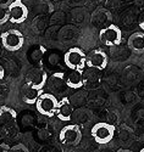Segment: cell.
<instances>
[{
	"label": "cell",
	"instance_id": "cell-25",
	"mask_svg": "<svg viewBox=\"0 0 144 152\" xmlns=\"http://www.w3.org/2000/svg\"><path fill=\"white\" fill-rule=\"evenodd\" d=\"M139 152H144V147H143V148H142V150H140Z\"/></svg>",
	"mask_w": 144,
	"mask_h": 152
},
{
	"label": "cell",
	"instance_id": "cell-24",
	"mask_svg": "<svg viewBox=\"0 0 144 152\" xmlns=\"http://www.w3.org/2000/svg\"><path fill=\"white\" fill-rule=\"evenodd\" d=\"M117 152H133L132 150H129V148H120Z\"/></svg>",
	"mask_w": 144,
	"mask_h": 152
},
{
	"label": "cell",
	"instance_id": "cell-10",
	"mask_svg": "<svg viewBox=\"0 0 144 152\" xmlns=\"http://www.w3.org/2000/svg\"><path fill=\"white\" fill-rule=\"evenodd\" d=\"M108 62H109V57L106 53L101 49H95L87 55L86 66H88L90 69L103 71L104 68H106Z\"/></svg>",
	"mask_w": 144,
	"mask_h": 152
},
{
	"label": "cell",
	"instance_id": "cell-12",
	"mask_svg": "<svg viewBox=\"0 0 144 152\" xmlns=\"http://www.w3.org/2000/svg\"><path fill=\"white\" fill-rule=\"evenodd\" d=\"M75 111V106L72 105L70 97H62L59 101L58 110H56V117L62 122H70L72 118V113Z\"/></svg>",
	"mask_w": 144,
	"mask_h": 152
},
{
	"label": "cell",
	"instance_id": "cell-19",
	"mask_svg": "<svg viewBox=\"0 0 144 152\" xmlns=\"http://www.w3.org/2000/svg\"><path fill=\"white\" fill-rule=\"evenodd\" d=\"M9 152H30V151H28V148L26 147L23 144H17L15 146L10 147Z\"/></svg>",
	"mask_w": 144,
	"mask_h": 152
},
{
	"label": "cell",
	"instance_id": "cell-4",
	"mask_svg": "<svg viewBox=\"0 0 144 152\" xmlns=\"http://www.w3.org/2000/svg\"><path fill=\"white\" fill-rule=\"evenodd\" d=\"M59 101L51 93H43L35 102V107L41 115L45 117H54L56 115Z\"/></svg>",
	"mask_w": 144,
	"mask_h": 152
},
{
	"label": "cell",
	"instance_id": "cell-11",
	"mask_svg": "<svg viewBox=\"0 0 144 152\" xmlns=\"http://www.w3.org/2000/svg\"><path fill=\"white\" fill-rule=\"evenodd\" d=\"M111 21H112L111 12L109 10H106V9H104V7L97 9L93 14H92V16H90L92 26L98 28L99 31L103 29L104 27L109 26V24H111Z\"/></svg>",
	"mask_w": 144,
	"mask_h": 152
},
{
	"label": "cell",
	"instance_id": "cell-1",
	"mask_svg": "<svg viewBox=\"0 0 144 152\" xmlns=\"http://www.w3.org/2000/svg\"><path fill=\"white\" fill-rule=\"evenodd\" d=\"M6 10H7V12L4 15L0 23L9 21L14 24H21L28 17V9L21 0H14Z\"/></svg>",
	"mask_w": 144,
	"mask_h": 152
},
{
	"label": "cell",
	"instance_id": "cell-13",
	"mask_svg": "<svg viewBox=\"0 0 144 152\" xmlns=\"http://www.w3.org/2000/svg\"><path fill=\"white\" fill-rule=\"evenodd\" d=\"M43 94V89H37L28 84H23L21 88V99L27 105H35L37 100Z\"/></svg>",
	"mask_w": 144,
	"mask_h": 152
},
{
	"label": "cell",
	"instance_id": "cell-6",
	"mask_svg": "<svg viewBox=\"0 0 144 152\" xmlns=\"http://www.w3.org/2000/svg\"><path fill=\"white\" fill-rule=\"evenodd\" d=\"M59 140L66 146H77L82 140V130L73 123L65 125L59 133Z\"/></svg>",
	"mask_w": 144,
	"mask_h": 152
},
{
	"label": "cell",
	"instance_id": "cell-22",
	"mask_svg": "<svg viewBox=\"0 0 144 152\" xmlns=\"http://www.w3.org/2000/svg\"><path fill=\"white\" fill-rule=\"evenodd\" d=\"M139 27L144 31V14L142 15V17H140V20H139Z\"/></svg>",
	"mask_w": 144,
	"mask_h": 152
},
{
	"label": "cell",
	"instance_id": "cell-16",
	"mask_svg": "<svg viewBox=\"0 0 144 152\" xmlns=\"http://www.w3.org/2000/svg\"><path fill=\"white\" fill-rule=\"evenodd\" d=\"M115 136H117L119 141L123 145H128L132 142L133 137H134V133L131 129V126H128L127 124H119L116 126V133Z\"/></svg>",
	"mask_w": 144,
	"mask_h": 152
},
{
	"label": "cell",
	"instance_id": "cell-3",
	"mask_svg": "<svg viewBox=\"0 0 144 152\" xmlns=\"http://www.w3.org/2000/svg\"><path fill=\"white\" fill-rule=\"evenodd\" d=\"M86 60L87 55L80 48H72L67 50L66 54L64 55V62L69 69L83 72L86 67Z\"/></svg>",
	"mask_w": 144,
	"mask_h": 152
},
{
	"label": "cell",
	"instance_id": "cell-17",
	"mask_svg": "<svg viewBox=\"0 0 144 152\" xmlns=\"http://www.w3.org/2000/svg\"><path fill=\"white\" fill-rule=\"evenodd\" d=\"M66 83L70 89H80L84 85V77L83 72L70 69L69 73H66Z\"/></svg>",
	"mask_w": 144,
	"mask_h": 152
},
{
	"label": "cell",
	"instance_id": "cell-5",
	"mask_svg": "<svg viewBox=\"0 0 144 152\" xmlns=\"http://www.w3.org/2000/svg\"><path fill=\"white\" fill-rule=\"evenodd\" d=\"M1 45L7 51H18L24 44V37L18 29H7L0 37Z\"/></svg>",
	"mask_w": 144,
	"mask_h": 152
},
{
	"label": "cell",
	"instance_id": "cell-20",
	"mask_svg": "<svg viewBox=\"0 0 144 152\" xmlns=\"http://www.w3.org/2000/svg\"><path fill=\"white\" fill-rule=\"evenodd\" d=\"M14 0H0V9H7Z\"/></svg>",
	"mask_w": 144,
	"mask_h": 152
},
{
	"label": "cell",
	"instance_id": "cell-14",
	"mask_svg": "<svg viewBox=\"0 0 144 152\" xmlns=\"http://www.w3.org/2000/svg\"><path fill=\"white\" fill-rule=\"evenodd\" d=\"M92 119H93V113H92L88 108H84V107H80L73 111L72 113V123L81 126H87L92 123Z\"/></svg>",
	"mask_w": 144,
	"mask_h": 152
},
{
	"label": "cell",
	"instance_id": "cell-9",
	"mask_svg": "<svg viewBox=\"0 0 144 152\" xmlns=\"http://www.w3.org/2000/svg\"><path fill=\"white\" fill-rule=\"evenodd\" d=\"M47 85L53 91L54 95H62L66 93L70 88L66 83V73L65 72H55L48 77Z\"/></svg>",
	"mask_w": 144,
	"mask_h": 152
},
{
	"label": "cell",
	"instance_id": "cell-8",
	"mask_svg": "<svg viewBox=\"0 0 144 152\" xmlns=\"http://www.w3.org/2000/svg\"><path fill=\"white\" fill-rule=\"evenodd\" d=\"M48 82V74L42 67L31 68L24 77V83L37 89H44Z\"/></svg>",
	"mask_w": 144,
	"mask_h": 152
},
{
	"label": "cell",
	"instance_id": "cell-7",
	"mask_svg": "<svg viewBox=\"0 0 144 152\" xmlns=\"http://www.w3.org/2000/svg\"><path fill=\"white\" fill-rule=\"evenodd\" d=\"M99 40L106 46H117L122 42V32L116 24H109L99 31Z\"/></svg>",
	"mask_w": 144,
	"mask_h": 152
},
{
	"label": "cell",
	"instance_id": "cell-23",
	"mask_svg": "<svg viewBox=\"0 0 144 152\" xmlns=\"http://www.w3.org/2000/svg\"><path fill=\"white\" fill-rule=\"evenodd\" d=\"M4 75H5V71H4L3 66L0 65V79H3V78H4Z\"/></svg>",
	"mask_w": 144,
	"mask_h": 152
},
{
	"label": "cell",
	"instance_id": "cell-26",
	"mask_svg": "<svg viewBox=\"0 0 144 152\" xmlns=\"http://www.w3.org/2000/svg\"><path fill=\"white\" fill-rule=\"evenodd\" d=\"M95 1H103V0H95Z\"/></svg>",
	"mask_w": 144,
	"mask_h": 152
},
{
	"label": "cell",
	"instance_id": "cell-15",
	"mask_svg": "<svg viewBox=\"0 0 144 152\" xmlns=\"http://www.w3.org/2000/svg\"><path fill=\"white\" fill-rule=\"evenodd\" d=\"M128 48L134 54H144V33L134 32L128 38Z\"/></svg>",
	"mask_w": 144,
	"mask_h": 152
},
{
	"label": "cell",
	"instance_id": "cell-21",
	"mask_svg": "<svg viewBox=\"0 0 144 152\" xmlns=\"http://www.w3.org/2000/svg\"><path fill=\"white\" fill-rule=\"evenodd\" d=\"M10 147L5 144H0V152H9Z\"/></svg>",
	"mask_w": 144,
	"mask_h": 152
},
{
	"label": "cell",
	"instance_id": "cell-2",
	"mask_svg": "<svg viewBox=\"0 0 144 152\" xmlns=\"http://www.w3.org/2000/svg\"><path fill=\"white\" fill-rule=\"evenodd\" d=\"M92 136L95 140V142L100 145H106L110 141H112V139L115 137L116 133V125L110 124L108 122H101L97 123L92 126Z\"/></svg>",
	"mask_w": 144,
	"mask_h": 152
},
{
	"label": "cell",
	"instance_id": "cell-27",
	"mask_svg": "<svg viewBox=\"0 0 144 152\" xmlns=\"http://www.w3.org/2000/svg\"><path fill=\"white\" fill-rule=\"evenodd\" d=\"M53 1H60V0H53Z\"/></svg>",
	"mask_w": 144,
	"mask_h": 152
},
{
	"label": "cell",
	"instance_id": "cell-18",
	"mask_svg": "<svg viewBox=\"0 0 144 152\" xmlns=\"http://www.w3.org/2000/svg\"><path fill=\"white\" fill-rule=\"evenodd\" d=\"M17 119V113L14 108L9 106H1L0 107V124L7 125L11 123H15Z\"/></svg>",
	"mask_w": 144,
	"mask_h": 152
}]
</instances>
